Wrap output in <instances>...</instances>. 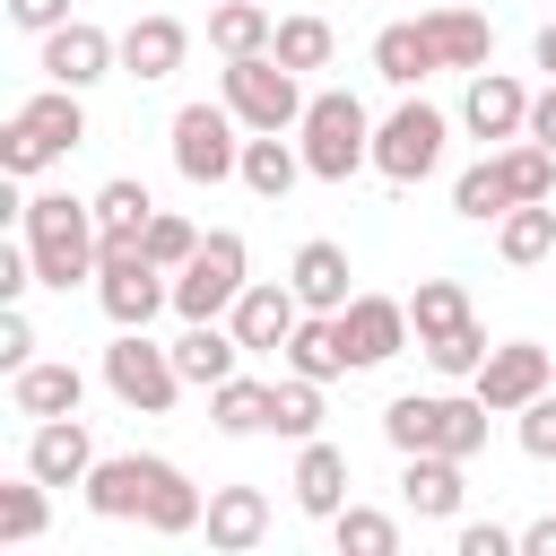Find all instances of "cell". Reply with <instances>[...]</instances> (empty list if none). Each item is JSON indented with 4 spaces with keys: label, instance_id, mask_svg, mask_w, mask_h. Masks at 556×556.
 Masks as SVG:
<instances>
[{
    "label": "cell",
    "instance_id": "22",
    "mask_svg": "<svg viewBox=\"0 0 556 556\" xmlns=\"http://www.w3.org/2000/svg\"><path fill=\"white\" fill-rule=\"evenodd\" d=\"M287 287L304 295V313H348V252L330 243V235H313V243H295V261H287Z\"/></svg>",
    "mask_w": 556,
    "mask_h": 556
},
{
    "label": "cell",
    "instance_id": "25",
    "mask_svg": "<svg viewBox=\"0 0 556 556\" xmlns=\"http://www.w3.org/2000/svg\"><path fill=\"white\" fill-rule=\"evenodd\" d=\"M243 356H252V348L235 339V321H182V339H174V365H182V382H200V391H217Z\"/></svg>",
    "mask_w": 556,
    "mask_h": 556
},
{
    "label": "cell",
    "instance_id": "5",
    "mask_svg": "<svg viewBox=\"0 0 556 556\" xmlns=\"http://www.w3.org/2000/svg\"><path fill=\"white\" fill-rule=\"evenodd\" d=\"M96 304L113 313V330H148L174 304V269H156L139 235H104V252H96Z\"/></svg>",
    "mask_w": 556,
    "mask_h": 556
},
{
    "label": "cell",
    "instance_id": "29",
    "mask_svg": "<svg viewBox=\"0 0 556 556\" xmlns=\"http://www.w3.org/2000/svg\"><path fill=\"white\" fill-rule=\"evenodd\" d=\"M208 43H217L226 61H243V52H269V43H278V17H269L261 0H226V9H208Z\"/></svg>",
    "mask_w": 556,
    "mask_h": 556
},
{
    "label": "cell",
    "instance_id": "15",
    "mask_svg": "<svg viewBox=\"0 0 556 556\" xmlns=\"http://www.w3.org/2000/svg\"><path fill=\"white\" fill-rule=\"evenodd\" d=\"M339 339H348V356H356V365H391V356L417 339V330H408V295H348Z\"/></svg>",
    "mask_w": 556,
    "mask_h": 556
},
{
    "label": "cell",
    "instance_id": "42",
    "mask_svg": "<svg viewBox=\"0 0 556 556\" xmlns=\"http://www.w3.org/2000/svg\"><path fill=\"white\" fill-rule=\"evenodd\" d=\"M35 365V321L26 304H0V374H26Z\"/></svg>",
    "mask_w": 556,
    "mask_h": 556
},
{
    "label": "cell",
    "instance_id": "33",
    "mask_svg": "<svg viewBox=\"0 0 556 556\" xmlns=\"http://www.w3.org/2000/svg\"><path fill=\"white\" fill-rule=\"evenodd\" d=\"M330 539H339V556H400V521L374 513V504H339L330 513Z\"/></svg>",
    "mask_w": 556,
    "mask_h": 556
},
{
    "label": "cell",
    "instance_id": "34",
    "mask_svg": "<svg viewBox=\"0 0 556 556\" xmlns=\"http://www.w3.org/2000/svg\"><path fill=\"white\" fill-rule=\"evenodd\" d=\"M495 156H504V182H513V200H556V148H539V139L521 130V139H504Z\"/></svg>",
    "mask_w": 556,
    "mask_h": 556
},
{
    "label": "cell",
    "instance_id": "2",
    "mask_svg": "<svg viewBox=\"0 0 556 556\" xmlns=\"http://www.w3.org/2000/svg\"><path fill=\"white\" fill-rule=\"evenodd\" d=\"M486 400L469 391V400H452V391H400L391 408H382V434H391V452L408 460V452H452V460H478L486 452Z\"/></svg>",
    "mask_w": 556,
    "mask_h": 556
},
{
    "label": "cell",
    "instance_id": "28",
    "mask_svg": "<svg viewBox=\"0 0 556 556\" xmlns=\"http://www.w3.org/2000/svg\"><path fill=\"white\" fill-rule=\"evenodd\" d=\"M495 252H504L513 269H539V261L556 252V200H513V208L495 217Z\"/></svg>",
    "mask_w": 556,
    "mask_h": 556
},
{
    "label": "cell",
    "instance_id": "39",
    "mask_svg": "<svg viewBox=\"0 0 556 556\" xmlns=\"http://www.w3.org/2000/svg\"><path fill=\"white\" fill-rule=\"evenodd\" d=\"M426 348V365L443 374V382H469L478 365H486V330H478V313L460 321V330H434V339H417Z\"/></svg>",
    "mask_w": 556,
    "mask_h": 556
},
{
    "label": "cell",
    "instance_id": "21",
    "mask_svg": "<svg viewBox=\"0 0 556 556\" xmlns=\"http://www.w3.org/2000/svg\"><path fill=\"white\" fill-rule=\"evenodd\" d=\"M78 400H87V374L70 356H35L26 374H9V408L17 417H78Z\"/></svg>",
    "mask_w": 556,
    "mask_h": 556
},
{
    "label": "cell",
    "instance_id": "46",
    "mask_svg": "<svg viewBox=\"0 0 556 556\" xmlns=\"http://www.w3.org/2000/svg\"><path fill=\"white\" fill-rule=\"evenodd\" d=\"M9 26H26V35H52V26H70V0H9Z\"/></svg>",
    "mask_w": 556,
    "mask_h": 556
},
{
    "label": "cell",
    "instance_id": "30",
    "mask_svg": "<svg viewBox=\"0 0 556 556\" xmlns=\"http://www.w3.org/2000/svg\"><path fill=\"white\" fill-rule=\"evenodd\" d=\"M374 70H382L391 87H417V78H434L443 61H434V43H426V26L408 17V26H382V35H374Z\"/></svg>",
    "mask_w": 556,
    "mask_h": 556
},
{
    "label": "cell",
    "instance_id": "27",
    "mask_svg": "<svg viewBox=\"0 0 556 556\" xmlns=\"http://www.w3.org/2000/svg\"><path fill=\"white\" fill-rule=\"evenodd\" d=\"M287 486H295V504H304V513H313V521H330V513H339V504H348V452H339V443H321V434H313V443H304V452H295V478H287Z\"/></svg>",
    "mask_w": 556,
    "mask_h": 556
},
{
    "label": "cell",
    "instance_id": "14",
    "mask_svg": "<svg viewBox=\"0 0 556 556\" xmlns=\"http://www.w3.org/2000/svg\"><path fill=\"white\" fill-rule=\"evenodd\" d=\"M226 321H235V339H243L252 356H278V348L295 339V321H304V295H295L287 278H278V287H269V278H252V287L235 295V313H226Z\"/></svg>",
    "mask_w": 556,
    "mask_h": 556
},
{
    "label": "cell",
    "instance_id": "16",
    "mask_svg": "<svg viewBox=\"0 0 556 556\" xmlns=\"http://www.w3.org/2000/svg\"><path fill=\"white\" fill-rule=\"evenodd\" d=\"M26 469H35L43 486H87V469H96V434H87L78 417H35V434H26Z\"/></svg>",
    "mask_w": 556,
    "mask_h": 556
},
{
    "label": "cell",
    "instance_id": "37",
    "mask_svg": "<svg viewBox=\"0 0 556 556\" xmlns=\"http://www.w3.org/2000/svg\"><path fill=\"white\" fill-rule=\"evenodd\" d=\"M43 521H52V504H43V478L26 469V478H9L0 486V547H26V539H43Z\"/></svg>",
    "mask_w": 556,
    "mask_h": 556
},
{
    "label": "cell",
    "instance_id": "4",
    "mask_svg": "<svg viewBox=\"0 0 556 556\" xmlns=\"http://www.w3.org/2000/svg\"><path fill=\"white\" fill-rule=\"evenodd\" d=\"M295 148H304L313 182H348V174H365V165H374V122H365V104H356L348 87H330V96H313V104H304Z\"/></svg>",
    "mask_w": 556,
    "mask_h": 556
},
{
    "label": "cell",
    "instance_id": "23",
    "mask_svg": "<svg viewBox=\"0 0 556 556\" xmlns=\"http://www.w3.org/2000/svg\"><path fill=\"white\" fill-rule=\"evenodd\" d=\"M460 495H469V478H460L452 452H408V469H400V504H408L417 521H452Z\"/></svg>",
    "mask_w": 556,
    "mask_h": 556
},
{
    "label": "cell",
    "instance_id": "17",
    "mask_svg": "<svg viewBox=\"0 0 556 556\" xmlns=\"http://www.w3.org/2000/svg\"><path fill=\"white\" fill-rule=\"evenodd\" d=\"M417 26H426V43H434L443 70H486V61H495V26H486L469 0H434Z\"/></svg>",
    "mask_w": 556,
    "mask_h": 556
},
{
    "label": "cell",
    "instance_id": "20",
    "mask_svg": "<svg viewBox=\"0 0 556 556\" xmlns=\"http://www.w3.org/2000/svg\"><path fill=\"white\" fill-rule=\"evenodd\" d=\"M200 530H208L217 556H252V547L269 539V495H261V486H208Z\"/></svg>",
    "mask_w": 556,
    "mask_h": 556
},
{
    "label": "cell",
    "instance_id": "18",
    "mask_svg": "<svg viewBox=\"0 0 556 556\" xmlns=\"http://www.w3.org/2000/svg\"><path fill=\"white\" fill-rule=\"evenodd\" d=\"M182 52H191V26H182V17H165V9H148V17H130V26H122V70H130L139 87L174 78V70H182Z\"/></svg>",
    "mask_w": 556,
    "mask_h": 556
},
{
    "label": "cell",
    "instance_id": "40",
    "mask_svg": "<svg viewBox=\"0 0 556 556\" xmlns=\"http://www.w3.org/2000/svg\"><path fill=\"white\" fill-rule=\"evenodd\" d=\"M287 70H330V52H339V35H330V17H278V43H269Z\"/></svg>",
    "mask_w": 556,
    "mask_h": 556
},
{
    "label": "cell",
    "instance_id": "6",
    "mask_svg": "<svg viewBox=\"0 0 556 556\" xmlns=\"http://www.w3.org/2000/svg\"><path fill=\"white\" fill-rule=\"evenodd\" d=\"M217 96L235 104V122L243 130H295L304 122V70H287L278 52H243V61H226L217 70Z\"/></svg>",
    "mask_w": 556,
    "mask_h": 556
},
{
    "label": "cell",
    "instance_id": "49",
    "mask_svg": "<svg viewBox=\"0 0 556 556\" xmlns=\"http://www.w3.org/2000/svg\"><path fill=\"white\" fill-rule=\"evenodd\" d=\"M530 61H539V70H547V78H556V17H547V26H539V43H530Z\"/></svg>",
    "mask_w": 556,
    "mask_h": 556
},
{
    "label": "cell",
    "instance_id": "47",
    "mask_svg": "<svg viewBox=\"0 0 556 556\" xmlns=\"http://www.w3.org/2000/svg\"><path fill=\"white\" fill-rule=\"evenodd\" d=\"M530 139H539V148H556V78L530 96Z\"/></svg>",
    "mask_w": 556,
    "mask_h": 556
},
{
    "label": "cell",
    "instance_id": "8",
    "mask_svg": "<svg viewBox=\"0 0 556 556\" xmlns=\"http://www.w3.org/2000/svg\"><path fill=\"white\" fill-rule=\"evenodd\" d=\"M104 391H113L122 408H139V417H165L174 391H182V365H174V348H156L148 330H113V348H104Z\"/></svg>",
    "mask_w": 556,
    "mask_h": 556
},
{
    "label": "cell",
    "instance_id": "19",
    "mask_svg": "<svg viewBox=\"0 0 556 556\" xmlns=\"http://www.w3.org/2000/svg\"><path fill=\"white\" fill-rule=\"evenodd\" d=\"M460 122H469L478 139H521V130H530V87H521V78H504V70H469Z\"/></svg>",
    "mask_w": 556,
    "mask_h": 556
},
{
    "label": "cell",
    "instance_id": "1",
    "mask_svg": "<svg viewBox=\"0 0 556 556\" xmlns=\"http://www.w3.org/2000/svg\"><path fill=\"white\" fill-rule=\"evenodd\" d=\"M17 235H26V252H35V287H78V278H96V252H104V235H96V200H70V191H35L26 208H17Z\"/></svg>",
    "mask_w": 556,
    "mask_h": 556
},
{
    "label": "cell",
    "instance_id": "26",
    "mask_svg": "<svg viewBox=\"0 0 556 556\" xmlns=\"http://www.w3.org/2000/svg\"><path fill=\"white\" fill-rule=\"evenodd\" d=\"M278 356H287V374H313V382L356 374V356H348V339H339V313H304V321H295V339H287Z\"/></svg>",
    "mask_w": 556,
    "mask_h": 556
},
{
    "label": "cell",
    "instance_id": "43",
    "mask_svg": "<svg viewBox=\"0 0 556 556\" xmlns=\"http://www.w3.org/2000/svg\"><path fill=\"white\" fill-rule=\"evenodd\" d=\"M521 452H530V460H556V391H539V400L521 408Z\"/></svg>",
    "mask_w": 556,
    "mask_h": 556
},
{
    "label": "cell",
    "instance_id": "12",
    "mask_svg": "<svg viewBox=\"0 0 556 556\" xmlns=\"http://www.w3.org/2000/svg\"><path fill=\"white\" fill-rule=\"evenodd\" d=\"M165 469H174V460H156V452H113V460H96V469H87V513H96V521H148V495L165 486Z\"/></svg>",
    "mask_w": 556,
    "mask_h": 556
},
{
    "label": "cell",
    "instance_id": "41",
    "mask_svg": "<svg viewBox=\"0 0 556 556\" xmlns=\"http://www.w3.org/2000/svg\"><path fill=\"white\" fill-rule=\"evenodd\" d=\"M139 243H148V261H156V269H182V261L200 252V226H191V217H174V208H156Z\"/></svg>",
    "mask_w": 556,
    "mask_h": 556
},
{
    "label": "cell",
    "instance_id": "35",
    "mask_svg": "<svg viewBox=\"0 0 556 556\" xmlns=\"http://www.w3.org/2000/svg\"><path fill=\"white\" fill-rule=\"evenodd\" d=\"M452 208L469 217V226H486V217H504L513 208V182H504V156H478L460 182H452Z\"/></svg>",
    "mask_w": 556,
    "mask_h": 556
},
{
    "label": "cell",
    "instance_id": "9",
    "mask_svg": "<svg viewBox=\"0 0 556 556\" xmlns=\"http://www.w3.org/2000/svg\"><path fill=\"white\" fill-rule=\"evenodd\" d=\"M443 130H452V122H443L426 96H408L391 122H374V174H382V182H400V191H408V182H426V174L443 165Z\"/></svg>",
    "mask_w": 556,
    "mask_h": 556
},
{
    "label": "cell",
    "instance_id": "10",
    "mask_svg": "<svg viewBox=\"0 0 556 556\" xmlns=\"http://www.w3.org/2000/svg\"><path fill=\"white\" fill-rule=\"evenodd\" d=\"M243 122H235V104L217 96V104H182L174 113V174L182 182H226L235 165H243V139H235Z\"/></svg>",
    "mask_w": 556,
    "mask_h": 556
},
{
    "label": "cell",
    "instance_id": "32",
    "mask_svg": "<svg viewBox=\"0 0 556 556\" xmlns=\"http://www.w3.org/2000/svg\"><path fill=\"white\" fill-rule=\"evenodd\" d=\"M269 434H287V443H313L321 434V382L313 374H278L269 382Z\"/></svg>",
    "mask_w": 556,
    "mask_h": 556
},
{
    "label": "cell",
    "instance_id": "7",
    "mask_svg": "<svg viewBox=\"0 0 556 556\" xmlns=\"http://www.w3.org/2000/svg\"><path fill=\"white\" fill-rule=\"evenodd\" d=\"M243 269H252V252H243V235H235V226L200 235V252L174 269V313H182V321H226V313H235V295L252 287Z\"/></svg>",
    "mask_w": 556,
    "mask_h": 556
},
{
    "label": "cell",
    "instance_id": "31",
    "mask_svg": "<svg viewBox=\"0 0 556 556\" xmlns=\"http://www.w3.org/2000/svg\"><path fill=\"white\" fill-rule=\"evenodd\" d=\"M208 426H217V434H269V382L226 374V382L208 391Z\"/></svg>",
    "mask_w": 556,
    "mask_h": 556
},
{
    "label": "cell",
    "instance_id": "48",
    "mask_svg": "<svg viewBox=\"0 0 556 556\" xmlns=\"http://www.w3.org/2000/svg\"><path fill=\"white\" fill-rule=\"evenodd\" d=\"M521 556H556V513H539V521L521 530Z\"/></svg>",
    "mask_w": 556,
    "mask_h": 556
},
{
    "label": "cell",
    "instance_id": "36",
    "mask_svg": "<svg viewBox=\"0 0 556 556\" xmlns=\"http://www.w3.org/2000/svg\"><path fill=\"white\" fill-rule=\"evenodd\" d=\"M460 321H469V287H460V278H417V295H408V330L434 339V330H460Z\"/></svg>",
    "mask_w": 556,
    "mask_h": 556
},
{
    "label": "cell",
    "instance_id": "24",
    "mask_svg": "<svg viewBox=\"0 0 556 556\" xmlns=\"http://www.w3.org/2000/svg\"><path fill=\"white\" fill-rule=\"evenodd\" d=\"M304 174H313V165H304V148H295V139H278V130H252V139H243V165H235V182H243L252 200H287Z\"/></svg>",
    "mask_w": 556,
    "mask_h": 556
},
{
    "label": "cell",
    "instance_id": "13",
    "mask_svg": "<svg viewBox=\"0 0 556 556\" xmlns=\"http://www.w3.org/2000/svg\"><path fill=\"white\" fill-rule=\"evenodd\" d=\"M113 61H122V35H104V26H87V17H70V26H52L43 35V78L52 87H96V78H113Z\"/></svg>",
    "mask_w": 556,
    "mask_h": 556
},
{
    "label": "cell",
    "instance_id": "45",
    "mask_svg": "<svg viewBox=\"0 0 556 556\" xmlns=\"http://www.w3.org/2000/svg\"><path fill=\"white\" fill-rule=\"evenodd\" d=\"M26 287H35V252L26 243H0V304H17Z\"/></svg>",
    "mask_w": 556,
    "mask_h": 556
},
{
    "label": "cell",
    "instance_id": "38",
    "mask_svg": "<svg viewBox=\"0 0 556 556\" xmlns=\"http://www.w3.org/2000/svg\"><path fill=\"white\" fill-rule=\"evenodd\" d=\"M148 217H156V200H148V182H130V174H113V182L96 191V235H148Z\"/></svg>",
    "mask_w": 556,
    "mask_h": 556
},
{
    "label": "cell",
    "instance_id": "11",
    "mask_svg": "<svg viewBox=\"0 0 556 556\" xmlns=\"http://www.w3.org/2000/svg\"><path fill=\"white\" fill-rule=\"evenodd\" d=\"M469 382H478V400H486L495 417H521V408L556 382V356H547L539 339H504V348H486V365H478Z\"/></svg>",
    "mask_w": 556,
    "mask_h": 556
},
{
    "label": "cell",
    "instance_id": "3",
    "mask_svg": "<svg viewBox=\"0 0 556 556\" xmlns=\"http://www.w3.org/2000/svg\"><path fill=\"white\" fill-rule=\"evenodd\" d=\"M70 148H87V104H78V87H43V96H26L17 113H9V130H0V174H43L52 156H70Z\"/></svg>",
    "mask_w": 556,
    "mask_h": 556
},
{
    "label": "cell",
    "instance_id": "44",
    "mask_svg": "<svg viewBox=\"0 0 556 556\" xmlns=\"http://www.w3.org/2000/svg\"><path fill=\"white\" fill-rule=\"evenodd\" d=\"M460 556H513L521 547V530H504V521H460V539H452Z\"/></svg>",
    "mask_w": 556,
    "mask_h": 556
}]
</instances>
